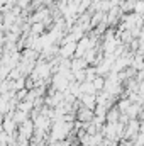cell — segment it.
<instances>
[{
    "instance_id": "5b68a950",
    "label": "cell",
    "mask_w": 144,
    "mask_h": 146,
    "mask_svg": "<svg viewBox=\"0 0 144 146\" xmlns=\"http://www.w3.org/2000/svg\"><path fill=\"white\" fill-rule=\"evenodd\" d=\"M2 131H3V129H2V124H0V133H2Z\"/></svg>"
},
{
    "instance_id": "277c9868",
    "label": "cell",
    "mask_w": 144,
    "mask_h": 146,
    "mask_svg": "<svg viewBox=\"0 0 144 146\" xmlns=\"http://www.w3.org/2000/svg\"><path fill=\"white\" fill-rule=\"evenodd\" d=\"M92 85H93L95 92H97V90H102V88L105 87V78H104V76H98V75H97V76H95V78L92 80Z\"/></svg>"
},
{
    "instance_id": "6da1fadb",
    "label": "cell",
    "mask_w": 144,
    "mask_h": 146,
    "mask_svg": "<svg viewBox=\"0 0 144 146\" xmlns=\"http://www.w3.org/2000/svg\"><path fill=\"white\" fill-rule=\"evenodd\" d=\"M32 133H34V124H32V121H31V119L24 121V122L20 124V129H19L20 141H26L27 138H31V134H32Z\"/></svg>"
},
{
    "instance_id": "7a4b0ae2",
    "label": "cell",
    "mask_w": 144,
    "mask_h": 146,
    "mask_svg": "<svg viewBox=\"0 0 144 146\" xmlns=\"http://www.w3.org/2000/svg\"><path fill=\"white\" fill-rule=\"evenodd\" d=\"M76 119H78V122H81V124H88V122L93 119V110L87 109V107H81V109L78 110V114H76Z\"/></svg>"
},
{
    "instance_id": "3957f363",
    "label": "cell",
    "mask_w": 144,
    "mask_h": 146,
    "mask_svg": "<svg viewBox=\"0 0 144 146\" xmlns=\"http://www.w3.org/2000/svg\"><path fill=\"white\" fill-rule=\"evenodd\" d=\"M75 49H76V42H68V44H65V46L61 48V56L68 58L70 54L75 53Z\"/></svg>"
}]
</instances>
